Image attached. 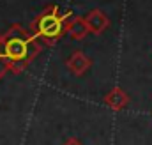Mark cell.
Returning a JSON list of instances; mask_svg holds the SVG:
<instances>
[{"label": "cell", "instance_id": "1", "mask_svg": "<svg viewBox=\"0 0 152 145\" xmlns=\"http://www.w3.org/2000/svg\"><path fill=\"white\" fill-rule=\"evenodd\" d=\"M62 20L57 16V7H50V11H46L42 16H39L36 23L32 25L42 37H57L62 32Z\"/></svg>", "mask_w": 152, "mask_h": 145}, {"label": "cell", "instance_id": "5", "mask_svg": "<svg viewBox=\"0 0 152 145\" xmlns=\"http://www.w3.org/2000/svg\"><path fill=\"white\" fill-rule=\"evenodd\" d=\"M67 32H69V36L73 37V39L78 41V39H83L90 32V27H88V23H87L85 18H73L67 23Z\"/></svg>", "mask_w": 152, "mask_h": 145}, {"label": "cell", "instance_id": "2", "mask_svg": "<svg viewBox=\"0 0 152 145\" xmlns=\"http://www.w3.org/2000/svg\"><path fill=\"white\" fill-rule=\"evenodd\" d=\"M87 23H88V27H90V32H94V34H101V32H104L106 29H108V25H110V20L101 12V11H92V12H88L87 14Z\"/></svg>", "mask_w": 152, "mask_h": 145}, {"label": "cell", "instance_id": "3", "mask_svg": "<svg viewBox=\"0 0 152 145\" xmlns=\"http://www.w3.org/2000/svg\"><path fill=\"white\" fill-rule=\"evenodd\" d=\"M67 67H69V71L73 72V74H78L80 76V74H83V72L90 67V60L81 51H75L67 59Z\"/></svg>", "mask_w": 152, "mask_h": 145}, {"label": "cell", "instance_id": "6", "mask_svg": "<svg viewBox=\"0 0 152 145\" xmlns=\"http://www.w3.org/2000/svg\"><path fill=\"white\" fill-rule=\"evenodd\" d=\"M64 145H81V144H80L78 140H75V138H71V140H67Z\"/></svg>", "mask_w": 152, "mask_h": 145}, {"label": "cell", "instance_id": "4", "mask_svg": "<svg viewBox=\"0 0 152 145\" xmlns=\"http://www.w3.org/2000/svg\"><path fill=\"white\" fill-rule=\"evenodd\" d=\"M127 101H129V97L122 89H113L104 96V103L112 110H122L127 105Z\"/></svg>", "mask_w": 152, "mask_h": 145}]
</instances>
